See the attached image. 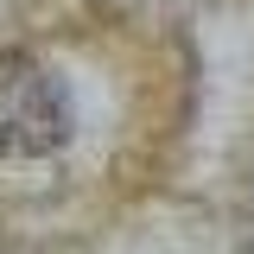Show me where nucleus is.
I'll list each match as a JSON object with an SVG mask.
<instances>
[{
	"label": "nucleus",
	"instance_id": "obj_1",
	"mask_svg": "<svg viewBox=\"0 0 254 254\" xmlns=\"http://www.w3.org/2000/svg\"><path fill=\"white\" fill-rule=\"evenodd\" d=\"M70 89L32 51H0V159H45L70 140Z\"/></svg>",
	"mask_w": 254,
	"mask_h": 254
},
{
	"label": "nucleus",
	"instance_id": "obj_2",
	"mask_svg": "<svg viewBox=\"0 0 254 254\" xmlns=\"http://www.w3.org/2000/svg\"><path fill=\"white\" fill-rule=\"evenodd\" d=\"M242 254H254V203L242 210Z\"/></svg>",
	"mask_w": 254,
	"mask_h": 254
}]
</instances>
